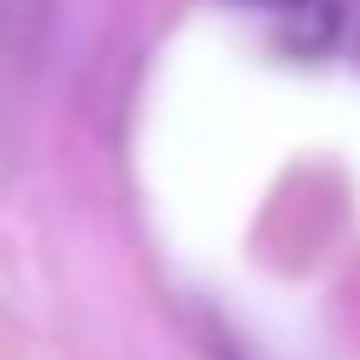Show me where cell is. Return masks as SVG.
<instances>
[{
  "label": "cell",
  "mask_w": 360,
  "mask_h": 360,
  "mask_svg": "<svg viewBox=\"0 0 360 360\" xmlns=\"http://www.w3.org/2000/svg\"><path fill=\"white\" fill-rule=\"evenodd\" d=\"M252 6H264V13L276 18V30H283L295 49H307V54L330 49V42L348 30V6L342 0H252Z\"/></svg>",
  "instance_id": "1"
},
{
  "label": "cell",
  "mask_w": 360,
  "mask_h": 360,
  "mask_svg": "<svg viewBox=\"0 0 360 360\" xmlns=\"http://www.w3.org/2000/svg\"><path fill=\"white\" fill-rule=\"evenodd\" d=\"M354 49H360V30H354Z\"/></svg>",
  "instance_id": "2"
}]
</instances>
